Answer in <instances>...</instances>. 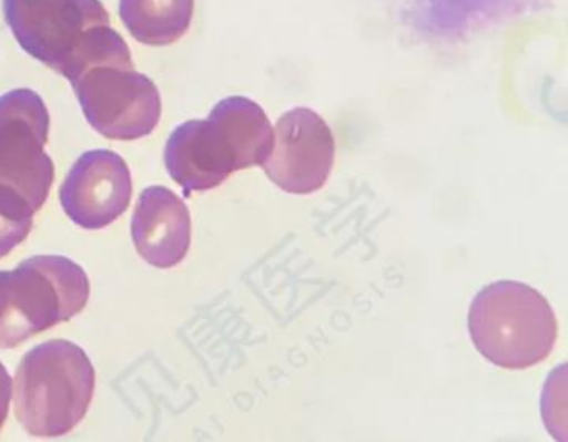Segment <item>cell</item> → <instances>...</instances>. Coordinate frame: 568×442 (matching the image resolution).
I'll return each instance as SVG.
<instances>
[{"label":"cell","mask_w":568,"mask_h":442,"mask_svg":"<svg viewBox=\"0 0 568 442\" xmlns=\"http://www.w3.org/2000/svg\"><path fill=\"white\" fill-rule=\"evenodd\" d=\"M4 13L22 49L71 82L94 66L134 63L99 0H4Z\"/></svg>","instance_id":"cell-1"},{"label":"cell","mask_w":568,"mask_h":442,"mask_svg":"<svg viewBox=\"0 0 568 442\" xmlns=\"http://www.w3.org/2000/svg\"><path fill=\"white\" fill-rule=\"evenodd\" d=\"M468 331L477 351L491 364L527 369L554 351L558 321L537 289L520 281H495L471 301Z\"/></svg>","instance_id":"cell-2"},{"label":"cell","mask_w":568,"mask_h":442,"mask_svg":"<svg viewBox=\"0 0 568 442\" xmlns=\"http://www.w3.org/2000/svg\"><path fill=\"white\" fill-rule=\"evenodd\" d=\"M95 371L84 349L55 339L36 346L16 372V415L32 435L72 431L91 405Z\"/></svg>","instance_id":"cell-3"},{"label":"cell","mask_w":568,"mask_h":442,"mask_svg":"<svg viewBox=\"0 0 568 442\" xmlns=\"http://www.w3.org/2000/svg\"><path fill=\"white\" fill-rule=\"evenodd\" d=\"M88 275L64 256H34L0 271V349L69 321L88 305Z\"/></svg>","instance_id":"cell-4"},{"label":"cell","mask_w":568,"mask_h":442,"mask_svg":"<svg viewBox=\"0 0 568 442\" xmlns=\"http://www.w3.org/2000/svg\"><path fill=\"white\" fill-rule=\"evenodd\" d=\"M49 123L48 106L32 90L0 96V183L18 189L36 212L54 182V163L45 153Z\"/></svg>","instance_id":"cell-5"},{"label":"cell","mask_w":568,"mask_h":442,"mask_svg":"<svg viewBox=\"0 0 568 442\" xmlns=\"http://www.w3.org/2000/svg\"><path fill=\"white\" fill-rule=\"evenodd\" d=\"M82 112L92 126L112 140H138L158 126L161 93L132 65H101L72 82Z\"/></svg>","instance_id":"cell-6"},{"label":"cell","mask_w":568,"mask_h":442,"mask_svg":"<svg viewBox=\"0 0 568 442\" xmlns=\"http://www.w3.org/2000/svg\"><path fill=\"white\" fill-rule=\"evenodd\" d=\"M335 163L331 126L314 110L297 106L278 119L265 160L268 178L292 195H311L327 183Z\"/></svg>","instance_id":"cell-7"},{"label":"cell","mask_w":568,"mask_h":442,"mask_svg":"<svg viewBox=\"0 0 568 442\" xmlns=\"http://www.w3.org/2000/svg\"><path fill=\"white\" fill-rule=\"evenodd\" d=\"M131 196V169L111 150L82 155L61 186L62 208L72 222L88 229L114 223L128 209Z\"/></svg>","instance_id":"cell-8"},{"label":"cell","mask_w":568,"mask_h":442,"mask_svg":"<svg viewBox=\"0 0 568 442\" xmlns=\"http://www.w3.org/2000/svg\"><path fill=\"white\" fill-rule=\"evenodd\" d=\"M131 228L139 255L155 268H172L187 255L191 213L165 186H149L141 193Z\"/></svg>","instance_id":"cell-9"},{"label":"cell","mask_w":568,"mask_h":442,"mask_svg":"<svg viewBox=\"0 0 568 442\" xmlns=\"http://www.w3.org/2000/svg\"><path fill=\"white\" fill-rule=\"evenodd\" d=\"M165 166L187 195L215 188L235 172L227 142L211 116L189 120L172 132Z\"/></svg>","instance_id":"cell-10"},{"label":"cell","mask_w":568,"mask_h":442,"mask_svg":"<svg viewBox=\"0 0 568 442\" xmlns=\"http://www.w3.org/2000/svg\"><path fill=\"white\" fill-rule=\"evenodd\" d=\"M231 150L235 172L262 166L274 145V129L262 106L245 96L222 100L211 112Z\"/></svg>","instance_id":"cell-11"},{"label":"cell","mask_w":568,"mask_h":442,"mask_svg":"<svg viewBox=\"0 0 568 442\" xmlns=\"http://www.w3.org/2000/svg\"><path fill=\"white\" fill-rule=\"evenodd\" d=\"M119 13L125 29L139 42L171 45L191 27L194 0H121Z\"/></svg>","instance_id":"cell-12"},{"label":"cell","mask_w":568,"mask_h":442,"mask_svg":"<svg viewBox=\"0 0 568 442\" xmlns=\"http://www.w3.org/2000/svg\"><path fill=\"white\" fill-rule=\"evenodd\" d=\"M34 206L12 186L0 183V258L21 245L32 228Z\"/></svg>","instance_id":"cell-13"},{"label":"cell","mask_w":568,"mask_h":442,"mask_svg":"<svg viewBox=\"0 0 568 442\" xmlns=\"http://www.w3.org/2000/svg\"><path fill=\"white\" fill-rule=\"evenodd\" d=\"M12 381L11 376L0 362V429L8 418L9 404H11Z\"/></svg>","instance_id":"cell-14"}]
</instances>
